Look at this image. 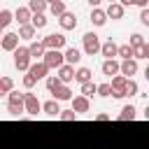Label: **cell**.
Here are the masks:
<instances>
[{
    "instance_id": "24",
    "label": "cell",
    "mask_w": 149,
    "mask_h": 149,
    "mask_svg": "<svg viewBox=\"0 0 149 149\" xmlns=\"http://www.w3.org/2000/svg\"><path fill=\"white\" fill-rule=\"evenodd\" d=\"M30 26H33L35 30L44 28V26H47V16H44V14H33V16H30Z\"/></svg>"
},
{
    "instance_id": "1",
    "label": "cell",
    "mask_w": 149,
    "mask_h": 149,
    "mask_svg": "<svg viewBox=\"0 0 149 149\" xmlns=\"http://www.w3.org/2000/svg\"><path fill=\"white\" fill-rule=\"evenodd\" d=\"M42 63L51 70V68H61L65 61H63V51H56V49H44V56H42Z\"/></svg>"
},
{
    "instance_id": "23",
    "label": "cell",
    "mask_w": 149,
    "mask_h": 149,
    "mask_svg": "<svg viewBox=\"0 0 149 149\" xmlns=\"http://www.w3.org/2000/svg\"><path fill=\"white\" fill-rule=\"evenodd\" d=\"M135 112H137V109H135L133 105H126V107L121 109V114H119V121H133V119H135Z\"/></svg>"
},
{
    "instance_id": "7",
    "label": "cell",
    "mask_w": 149,
    "mask_h": 149,
    "mask_svg": "<svg viewBox=\"0 0 149 149\" xmlns=\"http://www.w3.org/2000/svg\"><path fill=\"white\" fill-rule=\"evenodd\" d=\"M47 72H49V68H47L44 63H30V65H28V74H30L35 81H37V79H44Z\"/></svg>"
},
{
    "instance_id": "20",
    "label": "cell",
    "mask_w": 149,
    "mask_h": 149,
    "mask_svg": "<svg viewBox=\"0 0 149 149\" xmlns=\"http://www.w3.org/2000/svg\"><path fill=\"white\" fill-rule=\"evenodd\" d=\"M91 21H93V26H105L107 16H105V12H102V9L93 7V12H91Z\"/></svg>"
},
{
    "instance_id": "31",
    "label": "cell",
    "mask_w": 149,
    "mask_h": 149,
    "mask_svg": "<svg viewBox=\"0 0 149 149\" xmlns=\"http://www.w3.org/2000/svg\"><path fill=\"white\" fill-rule=\"evenodd\" d=\"M49 9H51V14H54V16H61L63 12H68L63 0H58V2H51V5H49Z\"/></svg>"
},
{
    "instance_id": "34",
    "label": "cell",
    "mask_w": 149,
    "mask_h": 149,
    "mask_svg": "<svg viewBox=\"0 0 149 149\" xmlns=\"http://www.w3.org/2000/svg\"><path fill=\"white\" fill-rule=\"evenodd\" d=\"M140 44H144V35H140V33H133V35H130V47L135 49V47H140Z\"/></svg>"
},
{
    "instance_id": "37",
    "label": "cell",
    "mask_w": 149,
    "mask_h": 149,
    "mask_svg": "<svg viewBox=\"0 0 149 149\" xmlns=\"http://www.w3.org/2000/svg\"><path fill=\"white\" fill-rule=\"evenodd\" d=\"M126 95H137V84L133 79H128V86H126Z\"/></svg>"
},
{
    "instance_id": "19",
    "label": "cell",
    "mask_w": 149,
    "mask_h": 149,
    "mask_svg": "<svg viewBox=\"0 0 149 149\" xmlns=\"http://www.w3.org/2000/svg\"><path fill=\"white\" fill-rule=\"evenodd\" d=\"M28 9H30V14H44L47 0H30V2H28Z\"/></svg>"
},
{
    "instance_id": "6",
    "label": "cell",
    "mask_w": 149,
    "mask_h": 149,
    "mask_svg": "<svg viewBox=\"0 0 149 149\" xmlns=\"http://www.w3.org/2000/svg\"><path fill=\"white\" fill-rule=\"evenodd\" d=\"M14 65H16V70H28V65H30L28 47H16L14 49Z\"/></svg>"
},
{
    "instance_id": "38",
    "label": "cell",
    "mask_w": 149,
    "mask_h": 149,
    "mask_svg": "<svg viewBox=\"0 0 149 149\" xmlns=\"http://www.w3.org/2000/svg\"><path fill=\"white\" fill-rule=\"evenodd\" d=\"M95 93H100L102 98H107V95H112V91H109V84H100V86L95 88Z\"/></svg>"
},
{
    "instance_id": "32",
    "label": "cell",
    "mask_w": 149,
    "mask_h": 149,
    "mask_svg": "<svg viewBox=\"0 0 149 149\" xmlns=\"http://www.w3.org/2000/svg\"><path fill=\"white\" fill-rule=\"evenodd\" d=\"M95 88H98V84L86 81V84H81V95H84V98H88V95H93V93H95Z\"/></svg>"
},
{
    "instance_id": "33",
    "label": "cell",
    "mask_w": 149,
    "mask_h": 149,
    "mask_svg": "<svg viewBox=\"0 0 149 149\" xmlns=\"http://www.w3.org/2000/svg\"><path fill=\"white\" fill-rule=\"evenodd\" d=\"M7 112H9L12 116L23 114V102H9V105H7Z\"/></svg>"
},
{
    "instance_id": "2",
    "label": "cell",
    "mask_w": 149,
    "mask_h": 149,
    "mask_svg": "<svg viewBox=\"0 0 149 149\" xmlns=\"http://www.w3.org/2000/svg\"><path fill=\"white\" fill-rule=\"evenodd\" d=\"M81 40H84V54L86 56H95L100 51V40H98L95 33H86Z\"/></svg>"
},
{
    "instance_id": "25",
    "label": "cell",
    "mask_w": 149,
    "mask_h": 149,
    "mask_svg": "<svg viewBox=\"0 0 149 149\" xmlns=\"http://www.w3.org/2000/svg\"><path fill=\"white\" fill-rule=\"evenodd\" d=\"M21 37H23V40H33V37H35V28H33L30 23L21 26V28H19V40H21Z\"/></svg>"
},
{
    "instance_id": "8",
    "label": "cell",
    "mask_w": 149,
    "mask_h": 149,
    "mask_svg": "<svg viewBox=\"0 0 149 149\" xmlns=\"http://www.w3.org/2000/svg\"><path fill=\"white\" fill-rule=\"evenodd\" d=\"M58 23H61L63 30H72V28H77V16H74L72 12H63V14L58 16Z\"/></svg>"
},
{
    "instance_id": "17",
    "label": "cell",
    "mask_w": 149,
    "mask_h": 149,
    "mask_svg": "<svg viewBox=\"0 0 149 149\" xmlns=\"http://www.w3.org/2000/svg\"><path fill=\"white\" fill-rule=\"evenodd\" d=\"M105 16H109V19H121V16H123V7H121L119 2H112V5L107 7Z\"/></svg>"
},
{
    "instance_id": "47",
    "label": "cell",
    "mask_w": 149,
    "mask_h": 149,
    "mask_svg": "<svg viewBox=\"0 0 149 149\" xmlns=\"http://www.w3.org/2000/svg\"><path fill=\"white\" fill-rule=\"evenodd\" d=\"M0 37H2V28H0Z\"/></svg>"
},
{
    "instance_id": "3",
    "label": "cell",
    "mask_w": 149,
    "mask_h": 149,
    "mask_svg": "<svg viewBox=\"0 0 149 149\" xmlns=\"http://www.w3.org/2000/svg\"><path fill=\"white\" fill-rule=\"evenodd\" d=\"M126 86H128V79L123 74H114L112 77V84H109V91L114 98H123L126 95Z\"/></svg>"
},
{
    "instance_id": "44",
    "label": "cell",
    "mask_w": 149,
    "mask_h": 149,
    "mask_svg": "<svg viewBox=\"0 0 149 149\" xmlns=\"http://www.w3.org/2000/svg\"><path fill=\"white\" fill-rule=\"evenodd\" d=\"M86 2H88V5H91V7H98V5H100V2H102V0H86Z\"/></svg>"
},
{
    "instance_id": "5",
    "label": "cell",
    "mask_w": 149,
    "mask_h": 149,
    "mask_svg": "<svg viewBox=\"0 0 149 149\" xmlns=\"http://www.w3.org/2000/svg\"><path fill=\"white\" fill-rule=\"evenodd\" d=\"M42 47H44V49H56V51H61V49L65 47V35L51 33V35H47V37L42 40Z\"/></svg>"
},
{
    "instance_id": "13",
    "label": "cell",
    "mask_w": 149,
    "mask_h": 149,
    "mask_svg": "<svg viewBox=\"0 0 149 149\" xmlns=\"http://www.w3.org/2000/svg\"><path fill=\"white\" fill-rule=\"evenodd\" d=\"M70 100H72V112H74V114L88 112V98H84V95H77V98H70Z\"/></svg>"
},
{
    "instance_id": "39",
    "label": "cell",
    "mask_w": 149,
    "mask_h": 149,
    "mask_svg": "<svg viewBox=\"0 0 149 149\" xmlns=\"http://www.w3.org/2000/svg\"><path fill=\"white\" fill-rule=\"evenodd\" d=\"M7 95H9V102H23V93H16L14 88H12Z\"/></svg>"
},
{
    "instance_id": "35",
    "label": "cell",
    "mask_w": 149,
    "mask_h": 149,
    "mask_svg": "<svg viewBox=\"0 0 149 149\" xmlns=\"http://www.w3.org/2000/svg\"><path fill=\"white\" fill-rule=\"evenodd\" d=\"M58 116H61L63 121H74V119H77V114H74L72 109H61V112H58Z\"/></svg>"
},
{
    "instance_id": "26",
    "label": "cell",
    "mask_w": 149,
    "mask_h": 149,
    "mask_svg": "<svg viewBox=\"0 0 149 149\" xmlns=\"http://www.w3.org/2000/svg\"><path fill=\"white\" fill-rule=\"evenodd\" d=\"M74 79H77L79 84H86V81H91V70H88V68H79V70L74 72Z\"/></svg>"
},
{
    "instance_id": "45",
    "label": "cell",
    "mask_w": 149,
    "mask_h": 149,
    "mask_svg": "<svg viewBox=\"0 0 149 149\" xmlns=\"http://www.w3.org/2000/svg\"><path fill=\"white\" fill-rule=\"evenodd\" d=\"M51 2H58V0H47V5H51Z\"/></svg>"
},
{
    "instance_id": "42",
    "label": "cell",
    "mask_w": 149,
    "mask_h": 149,
    "mask_svg": "<svg viewBox=\"0 0 149 149\" xmlns=\"http://www.w3.org/2000/svg\"><path fill=\"white\" fill-rule=\"evenodd\" d=\"M133 2H135V0H119V5H121V7H128V5H133Z\"/></svg>"
},
{
    "instance_id": "22",
    "label": "cell",
    "mask_w": 149,
    "mask_h": 149,
    "mask_svg": "<svg viewBox=\"0 0 149 149\" xmlns=\"http://www.w3.org/2000/svg\"><path fill=\"white\" fill-rule=\"evenodd\" d=\"M70 98H72V91L68 86H63V84L54 91V100H70Z\"/></svg>"
},
{
    "instance_id": "4",
    "label": "cell",
    "mask_w": 149,
    "mask_h": 149,
    "mask_svg": "<svg viewBox=\"0 0 149 149\" xmlns=\"http://www.w3.org/2000/svg\"><path fill=\"white\" fill-rule=\"evenodd\" d=\"M42 109V102L37 100L35 93H23V112H28L30 116H37V112Z\"/></svg>"
},
{
    "instance_id": "36",
    "label": "cell",
    "mask_w": 149,
    "mask_h": 149,
    "mask_svg": "<svg viewBox=\"0 0 149 149\" xmlns=\"http://www.w3.org/2000/svg\"><path fill=\"white\" fill-rule=\"evenodd\" d=\"M58 86H61V81H58V77H49V79H47V88H49L51 93H54V91H56Z\"/></svg>"
},
{
    "instance_id": "41",
    "label": "cell",
    "mask_w": 149,
    "mask_h": 149,
    "mask_svg": "<svg viewBox=\"0 0 149 149\" xmlns=\"http://www.w3.org/2000/svg\"><path fill=\"white\" fill-rule=\"evenodd\" d=\"M23 86H26V88H33V86H35V79H33L30 74H26V77H23Z\"/></svg>"
},
{
    "instance_id": "40",
    "label": "cell",
    "mask_w": 149,
    "mask_h": 149,
    "mask_svg": "<svg viewBox=\"0 0 149 149\" xmlns=\"http://www.w3.org/2000/svg\"><path fill=\"white\" fill-rule=\"evenodd\" d=\"M140 21H142L144 26H149V9H147V7H142V14H140Z\"/></svg>"
},
{
    "instance_id": "46",
    "label": "cell",
    "mask_w": 149,
    "mask_h": 149,
    "mask_svg": "<svg viewBox=\"0 0 149 149\" xmlns=\"http://www.w3.org/2000/svg\"><path fill=\"white\" fill-rule=\"evenodd\" d=\"M112 2H119V0H109V5H112Z\"/></svg>"
},
{
    "instance_id": "10",
    "label": "cell",
    "mask_w": 149,
    "mask_h": 149,
    "mask_svg": "<svg viewBox=\"0 0 149 149\" xmlns=\"http://www.w3.org/2000/svg\"><path fill=\"white\" fill-rule=\"evenodd\" d=\"M119 72L126 77V79H130L135 72H137V63L133 61V58H128V61H123V63H119Z\"/></svg>"
},
{
    "instance_id": "9",
    "label": "cell",
    "mask_w": 149,
    "mask_h": 149,
    "mask_svg": "<svg viewBox=\"0 0 149 149\" xmlns=\"http://www.w3.org/2000/svg\"><path fill=\"white\" fill-rule=\"evenodd\" d=\"M0 47H2L5 51H14V49L19 47V35H16V33H7V35H2Z\"/></svg>"
},
{
    "instance_id": "29",
    "label": "cell",
    "mask_w": 149,
    "mask_h": 149,
    "mask_svg": "<svg viewBox=\"0 0 149 149\" xmlns=\"http://www.w3.org/2000/svg\"><path fill=\"white\" fill-rule=\"evenodd\" d=\"M133 56H135V58H149V44L144 42V44L135 47V49H133Z\"/></svg>"
},
{
    "instance_id": "11",
    "label": "cell",
    "mask_w": 149,
    "mask_h": 149,
    "mask_svg": "<svg viewBox=\"0 0 149 149\" xmlns=\"http://www.w3.org/2000/svg\"><path fill=\"white\" fill-rule=\"evenodd\" d=\"M56 77H58V81H61V84H68V81H72V79H74V68L63 63V65L58 68V74H56Z\"/></svg>"
},
{
    "instance_id": "30",
    "label": "cell",
    "mask_w": 149,
    "mask_h": 149,
    "mask_svg": "<svg viewBox=\"0 0 149 149\" xmlns=\"http://www.w3.org/2000/svg\"><path fill=\"white\" fill-rule=\"evenodd\" d=\"M12 16H14V14H12L9 9H0V28H7V26L14 21Z\"/></svg>"
},
{
    "instance_id": "12",
    "label": "cell",
    "mask_w": 149,
    "mask_h": 149,
    "mask_svg": "<svg viewBox=\"0 0 149 149\" xmlns=\"http://www.w3.org/2000/svg\"><path fill=\"white\" fill-rule=\"evenodd\" d=\"M63 61H65V65H77L79 61H81V54H79V49H74V47H70V49H65V54H63Z\"/></svg>"
},
{
    "instance_id": "14",
    "label": "cell",
    "mask_w": 149,
    "mask_h": 149,
    "mask_svg": "<svg viewBox=\"0 0 149 149\" xmlns=\"http://www.w3.org/2000/svg\"><path fill=\"white\" fill-rule=\"evenodd\" d=\"M100 54H102L107 61H109V58H114V56H116V44H114L112 40H107L105 44H100Z\"/></svg>"
},
{
    "instance_id": "28",
    "label": "cell",
    "mask_w": 149,
    "mask_h": 149,
    "mask_svg": "<svg viewBox=\"0 0 149 149\" xmlns=\"http://www.w3.org/2000/svg\"><path fill=\"white\" fill-rule=\"evenodd\" d=\"M12 88H14V81H12V77H2V79H0V95H7Z\"/></svg>"
},
{
    "instance_id": "43",
    "label": "cell",
    "mask_w": 149,
    "mask_h": 149,
    "mask_svg": "<svg viewBox=\"0 0 149 149\" xmlns=\"http://www.w3.org/2000/svg\"><path fill=\"white\" fill-rule=\"evenodd\" d=\"M147 2H149V0H135L133 5H140V7H147Z\"/></svg>"
},
{
    "instance_id": "18",
    "label": "cell",
    "mask_w": 149,
    "mask_h": 149,
    "mask_svg": "<svg viewBox=\"0 0 149 149\" xmlns=\"http://www.w3.org/2000/svg\"><path fill=\"white\" fill-rule=\"evenodd\" d=\"M116 72H119V63H116L114 58H109V61H105V63H102V74L112 77V74H116Z\"/></svg>"
},
{
    "instance_id": "21",
    "label": "cell",
    "mask_w": 149,
    "mask_h": 149,
    "mask_svg": "<svg viewBox=\"0 0 149 149\" xmlns=\"http://www.w3.org/2000/svg\"><path fill=\"white\" fill-rule=\"evenodd\" d=\"M28 56H30V58H42V56H44V47H42V42H33V44L28 47Z\"/></svg>"
},
{
    "instance_id": "27",
    "label": "cell",
    "mask_w": 149,
    "mask_h": 149,
    "mask_svg": "<svg viewBox=\"0 0 149 149\" xmlns=\"http://www.w3.org/2000/svg\"><path fill=\"white\" fill-rule=\"evenodd\" d=\"M116 56H121L123 61L133 58V47H130V44H121V47H116Z\"/></svg>"
},
{
    "instance_id": "15",
    "label": "cell",
    "mask_w": 149,
    "mask_h": 149,
    "mask_svg": "<svg viewBox=\"0 0 149 149\" xmlns=\"http://www.w3.org/2000/svg\"><path fill=\"white\" fill-rule=\"evenodd\" d=\"M14 21H19V26H26L30 21V9L28 7H19L16 14H14Z\"/></svg>"
},
{
    "instance_id": "16",
    "label": "cell",
    "mask_w": 149,
    "mask_h": 149,
    "mask_svg": "<svg viewBox=\"0 0 149 149\" xmlns=\"http://www.w3.org/2000/svg\"><path fill=\"white\" fill-rule=\"evenodd\" d=\"M42 109H44V114H49V116H58L61 105H58V100H47V102L42 105Z\"/></svg>"
}]
</instances>
